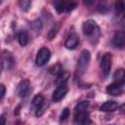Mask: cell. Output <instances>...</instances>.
Instances as JSON below:
<instances>
[{"instance_id": "484cf974", "label": "cell", "mask_w": 125, "mask_h": 125, "mask_svg": "<svg viewBox=\"0 0 125 125\" xmlns=\"http://www.w3.org/2000/svg\"><path fill=\"white\" fill-rule=\"evenodd\" d=\"M115 8H116V11H118V12H122V11L125 10V4H124L123 2L118 1V2L115 3Z\"/></svg>"}, {"instance_id": "9c48e42d", "label": "cell", "mask_w": 125, "mask_h": 125, "mask_svg": "<svg viewBox=\"0 0 125 125\" xmlns=\"http://www.w3.org/2000/svg\"><path fill=\"white\" fill-rule=\"evenodd\" d=\"M14 65V58L10 52L4 51L2 56V67L3 69H11Z\"/></svg>"}, {"instance_id": "f546056e", "label": "cell", "mask_w": 125, "mask_h": 125, "mask_svg": "<svg viewBox=\"0 0 125 125\" xmlns=\"http://www.w3.org/2000/svg\"><path fill=\"white\" fill-rule=\"evenodd\" d=\"M109 125H112V124H109Z\"/></svg>"}, {"instance_id": "83f0119b", "label": "cell", "mask_w": 125, "mask_h": 125, "mask_svg": "<svg viewBox=\"0 0 125 125\" xmlns=\"http://www.w3.org/2000/svg\"><path fill=\"white\" fill-rule=\"evenodd\" d=\"M119 109H120V111H121L122 113H125V103L122 104L119 106Z\"/></svg>"}, {"instance_id": "603a6c76", "label": "cell", "mask_w": 125, "mask_h": 125, "mask_svg": "<svg viewBox=\"0 0 125 125\" xmlns=\"http://www.w3.org/2000/svg\"><path fill=\"white\" fill-rule=\"evenodd\" d=\"M97 10H98L99 13L105 14V13H107V11H108V7H107V5H106L105 3H100V4L98 5V7H97Z\"/></svg>"}, {"instance_id": "ac0fdd59", "label": "cell", "mask_w": 125, "mask_h": 125, "mask_svg": "<svg viewBox=\"0 0 125 125\" xmlns=\"http://www.w3.org/2000/svg\"><path fill=\"white\" fill-rule=\"evenodd\" d=\"M42 104H44V97L40 94L34 96V98L32 99V104L35 105V106H40Z\"/></svg>"}, {"instance_id": "5bb4252c", "label": "cell", "mask_w": 125, "mask_h": 125, "mask_svg": "<svg viewBox=\"0 0 125 125\" xmlns=\"http://www.w3.org/2000/svg\"><path fill=\"white\" fill-rule=\"evenodd\" d=\"M113 78H114V82L123 84L125 81V69L124 68H118L114 72Z\"/></svg>"}, {"instance_id": "d4e9b609", "label": "cell", "mask_w": 125, "mask_h": 125, "mask_svg": "<svg viewBox=\"0 0 125 125\" xmlns=\"http://www.w3.org/2000/svg\"><path fill=\"white\" fill-rule=\"evenodd\" d=\"M69 117V109L67 107L63 108L62 113H61V116H60V121H64L66 120L67 118Z\"/></svg>"}, {"instance_id": "6da1fadb", "label": "cell", "mask_w": 125, "mask_h": 125, "mask_svg": "<svg viewBox=\"0 0 125 125\" xmlns=\"http://www.w3.org/2000/svg\"><path fill=\"white\" fill-rule=\"evenodd\" d=\"M82 31L91 40H98L100 37V27L94 20L86 21L82 25Z\"/></svg>"}, {"instance_id": "7c38bea8", "label": "cell", "mask_w": 125, "mask_h": 125, "mask_svg": "<svg viewBox=\"0 0 125 125\" xmlns=\"http://www.w3.org/2000/svg\"><path fill=\"white\" fill-rule=\"evenodd\" d=\"M122 85L123 84L113 82L106 87V93L111 96H117V95L121 94V92H122Z\"/></svg>"}, {"instance_id": "cb8c5ba5", "label": "cell", "mask_w": 125, "mask_h": 125, "mask_svg": "<svg viewBox=\"0 0 125 125\" xmlns=\"http://www.w3.org/2000/svg\"><path fill=\"white\" fill-rule=\"evenodd\" d=\"M30 4H31V2L29 0H21L20 1V6L23 11H27L30 7Z\"/></svg>"}, {"instance_id": "52a82bcc", "label": "cell", "mask_w": 125, "mask_h": 125, "mask_svg": "<svg viewBox=\"0 0 125 125\" xmlns=\"http://www.w3.org/2000/svg\"><path fill=\"white\" fill-rule=\"evenodd\" d=\"M31 91V87H30V83L28 80H22L19 83L18 87H17V92L19 94L20 97L21 98H25L29 95Z\"/></svg>"}, {"instance_id": "44dd1931", "label": "cell", "mask_w": 125, "mask_h": 125, "mask_svg": "<svg viewBox=\"0 0 125 125\" xmlns=\"http://www.w3.org/2000/svg\"><path fill=\"white\" fill-rule=\"evenodd\" d=\"M47 107H48V103L46 104V103L44 102V104H42L40 106L37 107V110H36V112H35L36 116H41L42 114H44V112L46 111Z\"/></svg>"}, {"instance_id": "2e32d148", "label": "cell", "mask_w": 125, "mask_h": 125, "mask_svg": "<svg viewBox=\"0 0 125 125\" xmlns=\"http://www.w3.org/2000/svg\"><path fill=\"white\" fill-rule=\"evenodd\" d=\"M18 41L21 46H25L28 42V33L26 30H20L18 33Z\"/></svg>"}, {"instance_id": "277c9868", "label": "cell", "mask_w": 125, "mask_h": 125, "mask_svg": "<svg viewBox=\"0 0 125 125\" xmlns=\"http://www.w3.org/2000/svg\"><path fill=\"white\" fill-rule=\"evenodd\" d=\"M111 62H112V57L110 53H105L101 61V69L104 76H107L109 74L110 68H111Z\"/></svg>"}, {"instance_id": "30bf717a", "label": "cell", "mask_w": 125, "mask_h": 125, "mask_svg": "<svg viewBox=\"0 0 125 125\" xmlns=\"http://www.w3.org/2000/svg\"><path fill=\"white\" fill-rule=\"evenodd\" d=\"M68 92V88L64 85H62V86H59L53 93V96H52V100L54 102H60Z\"/></svg>"}, {"instance_id": "ffe728a7", "label": "cell", "mask_w": 125, "mask_h": 125, "mask_svg": "<svg viewBox=\"0 0 125 125\" xmlns=\"http://www.w3.org/2000/svg\"><path fill=\"white\" fill-rule=\"evenodd\" d=\"M58 30H59V26L58 25H54L50 28V30L48 31V34H47V37L49 38V40H52L58 33Z\"/></svg>"}, {"instance_id": "e0dca14e", "label": "cell", "mask_w": 125, "mask_h": 125, "mask_svg": "<svg viewBox=\"0 0 125 125\" xmlns=\"http://www.w3.org/2000/svg\"><path fill=\"white\" fill-rule=\"evenodd\" d=\"M88 105H89V103H88L87 101H82V102L78 103V104L75 105V107H74V112L84 111V110H86V109H87Z\"/></svg>"}, {"instance_id": "8992f818", "label": "cell", "mask_w": 125, "mask_h": 125, "mask_svg": "<svg viewBox=\"0 0 125 125\" xmlns=\"http://www.w3.org/2000/svg\"><path fill=\"white\" fill-rule=\"evenodd\" d=\"M74 123L76 125H91V119L87 110L74 112Z\"/></svg>"}, {"instance_id": "3957f363", "label": "cell", "mask_w": 125, "mask_h": 125, "mask_svg": "<svg viewBox=\"0 0 125 125\" xmlns=\"http://www.w3.org/2000/svg\"><path fill=\"white\" fill-rule=\"evenodd\" d=\"M51 57V52L48 48L46 47H43L41 48L38 53H37V56H36V60H35V62L38 66H43L50 59Z\"/></svg>"}, {"instance_id": "5b68a950", "label": "cell", "mask_w": 125, "mask_h": 125, "mask_svg": "<svg viewBox=\"0 0 125 125\" xmlns=\"http://www.w3.org/2000/svg\"><path fill=\"white\" fill-rule=\"evenodd\" d=\"M56 11L58 13H62V12H69L72 11L74 8H76L77 4L74 2H67V1H56L54 3Z\"/></svg>"}, {"instance_id": "8fae6325", "label": "cell", "mask_w": 125, "mask_h": 125, "mask_svg": "<svg viewBox=\"0 0 125 125\" xmlns=\"http://www.w3.org/2000/svg\"><path fill=\"white\" fill-rule=\"evenodd\" d=\"M79 43V37L76 33H71L67 36V38L65 39V42H64V46L69 49V50H72L74 49L75 47H77Z\"/></svg>"}, {"instance_id": "7402d4cb", "label": "cell", "mask_w": 125, "mask_h": 125, "mask_svg": "<svg viewBox=\"0 0 125 125\" xmlns=\"http://www.w3.org/2000/svg\"><path fill=\"white\" fill-rule=\"evenodd\" d=\"M32 28L36 31V32H40V30H41V28H42V21H41V20H39V19H37V20H35L33 22H32Z\"/></svg>"}, {"instance_id": "4316f807", "label": "cell", "mask_w": 125, "mask_h": 125, "mask_svg": "<svg viewBox=\"0 0 125 125\" xmlns=\"http://www.w3.org/2000/svg\"><path fill=\"white\" fill-rule=\"evenodd\" d=\"M5 93H6V88H5V86L2 84L1 85V99H3L4 98V96H5Z\"/></svg>"}, {"instance_id": "7a4b0ae2", "label": "cell", "mask_w": 125, "mask_h": 125, "mask_svg": "<svg viewBox=\"0 0 125 125\" xmlns=\"http://www.w3.org/2000/svg\"><path fill=\"white\" fill-rule=\"evenodd\" d=\"M90 59H91V54L88 50H83L80 53V56L77 61V73L79 76L86 71L90 62Z\"/></svg>"}, {"instance_id": "9a60e30c", "label": "cell", "mask_w": 125, "mask_h": 125, "mask_svg": "<svg viewBox=\"0 0 125 125\" xmlns=\"http://www.w3.org/2000/svg\"><path fill=\"white\" fill-rule=\"evenodd\" d=\"M69 76H70V73H69L68 71H64V70H62V71L57 76V78H56V84L62 86L63 83H65V82L68 80Z\"/></svg>"}, {"instance_id": "d6986e66", "label": "cell", "mask_w": 125, "mask_h": 125, "mask_svg": "<svg viewBox=\"0 0 125 125\" xmlns=\"http://www.w3.org/2000/svg\"><path fill=\"white\" fill-rule=\"evenodd\" d=\"M62 71V66H61L60 63H56L55 65H53V66L50 67V72H51L53 75L58 76Z\"/></svg>"}, {"instance_id": "f1b7e54d", "label": "cell", "mask_w": 125, "mask_h": 125, "mask_svg": "<svg viewBox=\"0 0 125 125\" xmlns=\"http://www.w3.org/2000/svg\"><path fill=\"white\" fill-rule=\"evenodd\" d=\"M0 120H1V125H5V116L4 115H1V117H0Z\"/></svg>"}, {"instance_id": "4fadbf2b", "label": "cell", "mask_w": 125, "mask_h": 125, "mask_svg": "<svg viewBox=\"0 0 125 125\" xmlns=\"http://www.w3.org/2000/svg\"><path fill=\"white\" fill-rule=\"evenodd\" d=\"M117 107H118V104H117L116 102H114V101H107V102L104 103V104L101 105L100 109H101L102 111L109 112V111H114Z\"/></svg>"}, {"instance_id": "ba28073f", "label": "cell", "mask_w": 125, "mask_h": 125, "mask_svg": "<svg viewBox=\"0 0 125 125\" xmlns=\"http://www.w3.org/2000/svg\"><path fill=\"white\" fill-rule=\"evenodd\" d=\"M112 45L115 48L125 47V30L116 31L112 37Z\"/></svg>"}]
</instances>
